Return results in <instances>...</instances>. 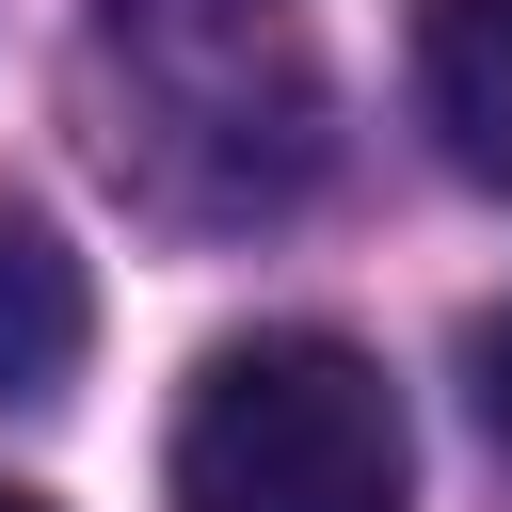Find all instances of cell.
<instances>
[{
    "label": "cell",
    "mask_w": 512,
    "mask_h": 512,
    "mask_svg": "<svg viewBox=\"0 0 512 512\" xmlns=\"http://www.w3.org/2000/svg\"><path fill=\"white\" fill-rule=\"evenodd\" d=\"M160 496L176 512H416V448H400V400L352 336L272 320L192 368Z\"/></svg>",
    "instance_id": "cell-1"
},
{
    "label": "cell",
    "mask_w": 512,
    "mask_h": 512,
    "mask_svg": "<svg viewBox=\"0 0 512 512\" xmlns=\"http://www.w3.org/2000/svg\"><path fill=\"white\" fill-rule=\"evenodd\" d=\"M416 112L480 192H512V0H432L416 16Z\"/></svg>",
    "instance_id": "cell-2"
},
{
    "label": "cell",
    "mask_w": 512,
    "mask_h": 512,
    "mask_svg": "<svg viewBox=\"0 0 512 512\" xmlns=\"http://www.w3.org/2000/svg\"><path fill=\"white\" fill-rule=\"evenodd\" d=\"M80 336H96L80 256H64L32 208H0V400H48V384L80 368Z\"/></svg>",
    "instance_id": "cell-3"
},
{
    "label": "cell",
    "mask_w": 512,
    "mask_h": 512,
    "mask_svg": "<svg viewBox=\"0 0 512 512\" xmlns=\"http://www.w3.org/2000/svg\"><path fill=\"white\" fill-rule=\"evenodd\" d=\"M464 368H480V416H496V448H512V304L480 320V352H464Z\"/></svg>",
    "instance_id": "cell-4"
},
{
    "label": "cell",
    "mask_w": 512,
    "mask_h": 512,
    "mask_svg": "<svg viewBox=\"0 0 512 512\" xmlns=\"http://www.w3.org/2000/svg\"><path fill=\"white\" fill-rule=\"evenodd\" d=\"M0 512H48V496H16V480H0Z\"/></svg>",
    "instance_id": "cell-5"
}]
</instances>
